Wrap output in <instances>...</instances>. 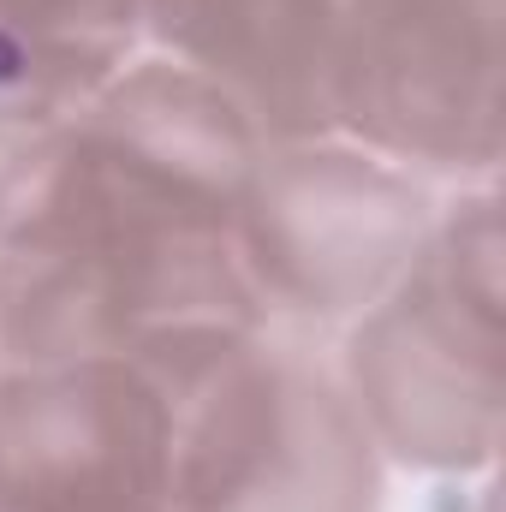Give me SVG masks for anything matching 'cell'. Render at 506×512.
Returning <instances> with one entry per match:
<instances>
[{"label": "cell", "instance_id": "1", "mask_svg": "<svg viewBox=\"0 0 506 512\" xmlns=\"http://www.w3.org/2000/svg\"><path fill=\"white\" fill-rule=\"evenodd\" d=\"M262 143L167 54L72 102L0 96V370L262 328L233 245Z\"/></svg>", "mask_w": 506, "mask_h": 512}, {"label": "cell", "instance_id": "2", "mask_svg": "<svg viewBox=\"0 0 506 512\" xmlns=\"http://www.w3.org/2000/svg\"><path fill=\"white\" fill-rule=\"evenodd\" d=\"M167 393V512H381V447L340 370L268 328L137 358Z\"/></svg>", "mask_w": 506, "mask_h": 512}, {"label": "cell", "instance_id": "3", "mask_svg": "<svg viewBox=\"0 0 506 512\" xmlns=\"http://www.w3.org/2000/svg\"><path fill=\"white\" fill-rule=\"evenodd\" d=\"M340 382L381 459L489 471L501 447V191L435 209L411 268L346 334Z\"/></svg>", "mask_w": 506, "mask_h": 512}, {"label": "cell", "instance_id": "4", "mask_svg": "<svg viewBox=\"0 0 506 512\" xmlns=\"http://www.w3.org/2000/svg\"><path fill=\"white\" fill-rule=\"evenodd\" d=\"M429 227V185L405 167L346 137H286L256 155L233 245L262 328H352L411 268Z\"/></svg>", "mask_w": 506, "mask_h": 512}, {"label": "cell", "instance_id": "5", "mask_svg": "<svg viewBox=\"0 0 506 512\" xmlns=\"http://www.w3.org/2000/svg\"><path fill=\"white\" fill-rule=\"evenodd\" d=\"M501 12L506 0H340L334 137L423 185H489L501 167Z\"/></svg>", "mask_w": 506, "mask_h": 512}, {"label": "cell", "instance_id": "6", "mask_svg": "<svg viewBox=\"0 0 506 512\" xmlns=\"http://www.w3.org/2000/svg\"><path fill=\"white\" fill-rule=\"evenodd\" d=\"M167 435L137 358L0 370V512H161Z\"/></svg>", "mask_w": 506, "mask_h": 512}, {"label": "cell", "instance_id": "7", "mask_svg": "<svg viewBox=\"0 0 506 512\" xmlns=\"http://www.w3.org/2000/svg\"><path fill=\"white\" fill-rule=\"evenodd\" d=\"M334 24L340 0H143V42L227 90L268 143L334 137Z\"/></svg>", "mask_w": 506, "mask_h": 512}, {"label": "cell", "instance_id": "8", "mask_svg": "<svg viewBox=\"0 0 506 512\" xmlns=\"http://www.w3.org/2000/svg\"><path fill=\"white\" fill-rule=\"evenodd\" d=\"M143 48V0H0V96L72 102Z\"/></svg>", "mask_w": 506, "mask_h": 512}, {"label": "cell", "instance_id": "9", "mask_svg": "<svg viewBox=\"0 0 506 512\" xmlns=\"http://www.w3.org/2000/svg\"><path fill=\"white\" fill-rule=\"evenodd\" d=\"M161 512H167V507H161Z\"/></svg>", "mask_w": 506, "mask_h": 512}]
</instances>
